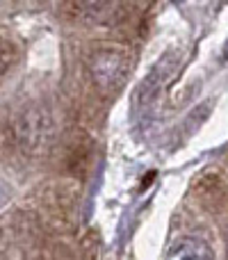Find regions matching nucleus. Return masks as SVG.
Instances as JSON below:
<instances>
[{"mask_svg":"<svg viewBox=\"0 0 228 260\" xmlns=\"http://www.w3.org/2000/svg\"><path fill=\"white\" fill-rule=\"evenodd\" d=\"M91 73L99 85H114L125 73V59L116 50H99L91 59Z\"/></svg>","mask_w":228,"mask_h":260,"instance_id":"f257e3e1","label":"nucleus"},{"mask_svg":"<svg viewBox=\"0 0 228 260\" xmlns=\"http://www.w3.org/2000/svg\"><path fill=\"white\" fill-rule=\"evenodd\" d=\"M165 260H212V249L206 240L185 235L171 244Z\"/></svg>","mask_w":228,"mask_h":260,"instance_id":"f03ea898","label":"nucleus"},{"mask_svg":"<svg viewBox=\"0 0 228 260\" xmlns=\"http://www.w3.org/2000/svg\"><path fill=\"white\" fill-rule=\"evenodd\" d=\"M9 192H12V189H9V185L5 183V180H0V208L9 201Z\"/></svg>","mask_w":228,"mask_h":260,"instance_id":"7ed1b4c3","label":"nucleus"}]
</instances>
